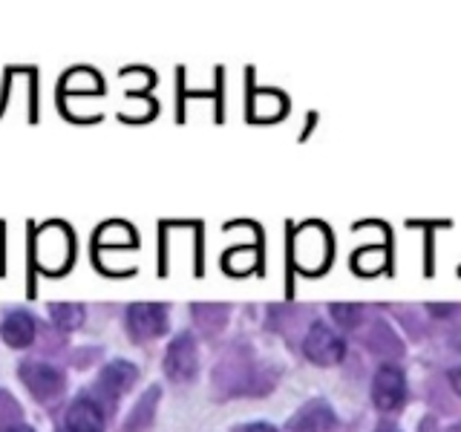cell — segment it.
Segmentation results:
<instances>
[{
    "mask_svg": "<svg viewBox=\"0 0 461 432\" xmlns=\"http://www.w3.org/2000/svg\"><path fill=\"white\" fill-rule=\"evenodd\" d=\"M303 352H306L314 364H338L346 355V343L338 331H331L326 323H314L309 328L306 340H303Z\"/></svg>",
    "mask_w": 461,
    "mask_h": 432,
    "instance_id": "cell-1",
    "label": "cell"
},
{
    "mask_svg": "<svg viewBox=\"0 0 461 432\" xmlns=\"http://www.w3.org/2000/svg\"><path fill=\"white\" fill-rule=\"evenodd\" d=\"M372 398L378 403V410L389 412L398 410L403 398H407V381H403V372L395 366H381L378 374L372 381Z\"/></svg>",
    "mask_w": 461,
    "mask_h": 432,
    "instance_id": "cell-2",
    "label": "cell"
},
{
    "mask_svg": "<svg viewBox=\"0 0 461 432\" xmlns=\"http://www.w3.org/2000/svg\"><path fill=\"white\" fill-rule=\"evenodd\" d=\"M196 340L191 335H179L167 346L165 355V372L176 381H191L196 374Z\"/></svg>",
    "mask_w": 461,
    "mask_h": 432,
    "instance_id": "cell-3",
    "label": "cell"
},
{
    "mask_svg": "<svg viewBox=\"0 0 461 432\" xmlns=\"http://www.w3.org/2000/svg\"><path fill=\"white\" fill-rule=\"evenodd\" d=\"M127 323L139 338H156L167 328V314L162 302H133L127 309Z\"/></svg>",
    "mask_w": 461,
    "mask_h": 432,
    "instance_id": "cell-4",
    "label": "cell"
},
{
    "mask_svg": "<svg viewBox=\"0 0 461 432\" xmlns=\"http://www.w3.org/2000/svg\"><path fill=\"white\" fill-rule=\"evenodd\" d=\"M67 432H104V415H101L98 403L90 398L72 400V407L67 410Z\"/></svg>",
    "mask_w": 461,
    "mask_h": 432,
    "instance_id": "cell-5",
    "label": "cell"
},
{
    "mask_svg": "<svg viewBox=\"0 0 461 432\" xmlns=\"http://www.w3.org/2000/svg\"><path fill=\"white\" fill-rule=\"evenodd\" d=\"M21 378L26 381V386L32 389L38 398H47L52 392L61 389V374L58 369H52L50 364H41V360H32V364L21 366Z\"/></svg>",
    "mask_w": 461,
    "mask_h": 432,
    "instance_id": "cell-6",
    "label": "cell"
},
{
    "mask_svg": "<svg viewBox=\"0 0 461 432\" xmlns=\"http://www.w3.org/2000/svg\"><path fill=\"white\" fill-rule=\"evenodd\" d=\"M0 335H4V340L9 346H29L35 338V320L32 314L26 311H12L6 314L4 326H0Z\"/></svg>",
    "mask_w": 461,
    "mask_h": 432,
    "instance_id": "cell-7",
    "label": "cell"
},
{
    "mask_svg": "<svg viewBox=\"0 0 461 432\" xmlns=\"http://www.w3.org/2000/svg\"><path fill=\"white\" fill-rule=\"evenodd\" d=\"M335 427V415L326 407V403H309L306 410H300L294 418V432H331Z\"/></svg>",
    "mask_w": 461,
    "mask_h": 432,
    "instance_id": "cell-8",
    "label": "cell"
},
{
    "mask_svg": "<svg viewBox=\"0 0 461 432\" xmlns=\"http://www.w3.org/2000/svg\"><path fill=\"white\" fill-rule=\"evenodd\" d=\"M139 378V369L133 364H127V360H113L104 369H101V383L113 392H124V389Z\"/></svg>",
    "mask_w": 461,
    "mask_h": 432,
    "instance_id": "cell-9",
    "label": "cell"
},
{
    "mask_svg": "<svg viewBox=\"0 0 461 432\" xmlns=\"http://www.w3.org/2000/svg\"><path fill=\"white\" fill-rule=\"evenodd\" d=\"M50 311H52V320L61 328H76L84 320V309L78 302H52Z\"/></svg>",
    "mask_w": 461,
    "mask_h": 432,
    "instance_id": "cell-10",
    "label": "cell"
},
{
    "mask_svg": "<svg viewBox=\"0 0 461 432\" xmlns=\"http://www.w3.org/2000/svg\"><path fill=\"white\" fill-rule=\"evenodd\" d=\"M331 314H335V320L343 326L357 323V317H360L357 306H352V302H335V306H331Z\"/></svg>",
    "mask_w": 461,
    "mask_h": 432,
    "instance_id": "cell-11",
    "label": "cell"
},
{
    "mask_svg": "<svg viewBox=\"0 0 461 432\" xmlns=\"http://www.w3.org/2000/svg\"><path fill=\"white\" fill-rule=\"evenodd\" d=\"M450 383H453V389L461 395V366H456V369H450Z\"/></svg>",
    "mask_w": 461,
    "mask_h": 432,
    "instance_id": "cell-12",
    "label": "cell"
},
{
    "mask_svg": "<svg viewBox=\"0 0 461 432\" xmlns=\"http://www.w3.org/2000/svg\"><path fill=\"white\" fill-rule=\"evenodd\" d=\"M245 432H277V429H274L271 424H251Z\"/></svg>",
    "mask_w": 461,
    "mask_h": 432,
    "instance_id": "cell-13",
    "label": "cell"
},
{
    "mask_svg": "<svg viewBox=\"0 0 461 432\" xmlns=\"http://www.w3.org/2000/svg\"><path fill=\"white\" fill-rule=\"evenodd\" d=\"M4 432H35L32 427H29V424H9Z\"/></svg>",
    "mask_w": 461,
    "mask_h": 432,
    "instance_id": "cell-14",
    "label": "cell"
},
{
    "mask_svg": "<svg viewBox=\"0 0 461 432\" xmlns=\"http://www.w3.org/2000/svg\"><path fill=\"white\" fill-rule=\"evenodd\" d=\"M386 432H395V429H386Z\"/></svg>",
    "mask_w": 461,
    "mask_h": 432,
    "instance_id": "cell-15",
    "label": "cell"
}]
</instances>
